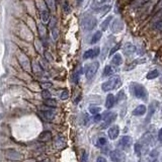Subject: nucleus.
Returning <instances> with one entry per match:
<instances>
[{
  "mask_svg": "<svg viewBox=\"0 0 162 162\" xmlns=\"http://www.w3.org/2000/svg\"><path fill=\"white\" fill-rule=\"evenodd\" d=\"M130 91L132 92V94L134 95L137 99L143 100V101H147L148 100V91L143 85L140 83L133 82L130 85Z\"/></svg>",
  "mask_w": 162,
  "mask_h": 162,
  "instance_id": "nucleus-1",
  "label": "nucleus"
},
{
  "mask_svg": "<svg viewBox=\"0 0 162 162\" xmlns=\"http://www.w3.org/2000/svg\"><path fill=\"white\" fill-rule=\"evenodd\" d=\"M121 84H122L121 78H120L119 76H114V77H112L110 79L102 83L101 89H102V91H104V92L112 91V90H114L119 87Z\"/></svg>",
  "mask_w": 162,
  "mask_h": 162,
  "instance_id": "nucleus-2",
  "label": "nucleus"
},
{
  "mask_svg": "<svg viewBox=\"0 0 162 162\" xmlns=\"http://www.w3.org/2000/svg\"><path fill=\"white\" fill-rule=\"evenodd\" d=\"M97 24V19L92 15H85L84 18L81 19V26L85 31H92L93 28L96 26Z\"/></svg>",
  "mask_w": 162,
  "mask_h": 162,
  "instance_id": "nucleus-3",
  "label": "nucleus"
},
{
  "mask_svg": "<svg viewBox=\"0 0 162 162\" xmlns=\"http://www.w3.org/2000/svg\"><path fill=\"white\" fill-rule=\"evenodd\" d=\"M99 68V63L97 61H94V62H91L89 64H87L85 66V77H86L87 80H91L94 75L96 74L97 70Z\"/></svg>",
  "mask_w": 162,
  "mask_h": 162,
  "instance_id": "nucleus-4",
  "label": "nucleus"
},
{
  "mask_svg": "<svg viewBox=\"0 0 162 162\" xmlns=\"http://www.w3.org/2000/svg\"><path fill=\"white\" fill-rule=\"evenodd\" d=\"M116 117H117V114H115V112H104V116H102V120H104V124L101 125V129H105V128L109 127V125L116 120Z\"/></svg>",
  "mask_w": 162,
  "mask_h": 162,
  "instance_id": "nucleus-5",
  "label": "nucleus"
},
{
  "mask_svg": "<svg viewBox=\"0 0 162 162\" xmlns=\"http://www.w3.org/2000/svg\"><path fill=\"white\" fill-rule=\"evenodd\" d=\"M112 162H126V154L121 150H114L109 154Z\"/></svg>",
  "mask_w": 162,
  "mask_h": 162,
  "instance_id": "nucleus-6",
  "label": "nucleus"
},
{
  "mask_svg": "<svg viewBox=\"0 0 162 162\" xmlns=\"http://www.w3.org/2000/svg\"><path fill=\"white\" fill-rule=\"evenodd\" d=\"M4 155L7 159L9 160H21L23 159V155L20 153H18V151L13 150V149H8V150L5 151Z\"/></svg>",
  "mask_w": 162,
  "mask_h": 162,
  "instance_id": "nucleus-7",
  "label": "nucleus"
},
{
  "mask_svg": "<svg viewBox=\"0 0 162 162\" xmlns=\"http://www.w3.org/2000/svg\"><path fill=\"white\" fill-rule=\"evenodd\" d=\"M100 53V49L99 47H96V48H93V49H89V50H87L86 52L83 54V59L84 60H87V59H93L95 57H97V56L99 55Z\"/></svg>",
  "mask_w": 162,
  "mask_h": 162,
  "instance_id": "nucleus-8",
  "label": "nucleus"
},
{
  "mask_svg": "<svg viewBox=\"0 0 162 162\" xmlns=\"http://www.w3.org/2000/svg\"><path fill=\"white\" fill-rule=\"evenodd\" d=\"M120 134V128L117 125H114L109 129V132H107V135H109V138L110 140H116L117 137H119Z\"/></svg>",
  "mask_w": 162,
  "mask_h": 162,
  "instance_id": "nucleus-9",
  "label": "nucleus"
},
{
  "mask_svg": "<svg viewBox=\"0 0 162 162\" xmlns=\"http://www.w3.org/2000/svg\"><path fill=\"white\" fill-rule=\"evenodd\" d=\"M132 141H133V140H132L131 137L124 136V137H122L121 140H120L119 145H120V147H122L123 149H127L132 145Z\"/></svg>",
  "mask_w": 162,
  "mask_h": 162,
  "instance_id": "nucleus-10",
  "label": "nucleus"
},
{
  "mask_svg": "<svg viewBox=\"0 0 162 162\" xmlns=\"http://www.w3.org/2000/svg\"><path fill=\"white\" fill-rule=\"evenodd\" d=\"M40 15L43 23H48L50 20V12H49L48 8H47V5L45 7H43V8H40Z\"/></svg>",
  "mask_w": 162,
  "mask_h": 162,
  "instance_id": "nucleus-11",
  "label": "nucleus"
},
{
  "mask_svg": "<svg viewBox=\"0 0 162 162\" xmlns=\"http://www.w3.org/2000/svg\"><path fill=\"white\" fill-rule=\"evenodd\" d=\"M124 28V24L121 19H116L112 24V33H119Z\"/></svg>",
  "mask_w": 162,
  "mask_h": 162,
  "instance_id": "nucleus-12",
  "label": "nucleus"
},
{
  "mask_svg": "<svg viewBox=\"0 0 162 162\" xmlns=\"http://www.w3.org/2000/svg\"><path fill=\"white\" fill-rule=\"evenodd\" d=\"M115 104H116V97H115V95L112 94V93L107 94V99H105V107L109 109L114 107Z\"/></svg>",
  "mask_w": 162,
  "mask_h": 162,
  "instance_id": "nucleus-13",
  "label": "nucleus"
},
{
  "mask_svg": "<svg viewBox=\"0 0 162 162\" xmlns=\"http://www.w3.org/2000/svg\"><path fill=\"white\" fill-rule=\"evenodd\" d=\"M52 133L50 131H45V132H42L41 135L39 136V140L41 142H49L51 139H52Z\"/></svg>",
  "mask_w": 162,
  "mask_h": 162,
  "instance_id": "nucleus-14",
  "label": "nucleus"
},
{
  "mask_svg": "<svg viewBox=\"0 0 162 162\" xmlns=\"http://www.w3.org/2000/svg\"><path fill=\"white\" fill-rule=\"evenodd\" d=\"M147 112V109H146V107L143 104H141V105H138V107H136L134 110H133V115L134 116H143V115H145Z\"/></svg>",
  "mask_w": 162,
  "mask_h": 162,
  "instance_id": "nucleus-15",
  "label": "nucleus"
},
{
  "mask_svg": "<svg viewBox=\"0 0 162 162\" xmlns=\"http://www.w3.org/2000/svg\"><path fill=\"white\" fill-rule=\"evenodd\" d=\"M124 52L128 56L133 55V54L136 52V48H135V46L132 45V44H127V45L125 46V48H124Z\"/></svg>",
  "mask_w": 162,
  "mask_h": 162,
  "instance_id": "nucleus-16",
  "label": "nucleus"
},
{
  "mask_svg": "<svg viewBox=\"0 0 162 162\" xmlns=\"http://www.w3.org/2000/svg\"><path fill=\"white\" fill-rule=\"evenodd\" d=\"M156 107H157V102L156 101H155V104H150V107H149V109L147 110V112H148V117H147V123L150 121L152 115L154 114V112H155V109H156Z\"/></svg>",
  "mask_w": 162,
  "mask_h": 162,
  "instance_id": "nucleus-17",
  "label": "nucleus"
},
{
  "mask_svg": "<svg viewBox=\"0 0 162 162\" xmlns=\"http://www.w3.org/2000/svg\"><path fill=\"white\" fill-rule=\"evenodd\" d=\"M122 62H123L122 55H120V54H116L112 59V64H114V65H116V66L121 65Z\"/></svg>",
  "mask_w": 162,
  "mask_h": 162,
  "instance_id": "nucleus-18",
  "label": "nucleus"
},
{
  "mask_svg": "<svg viewBox=\"0 0 162 162\" xmlns=\"http://www.w3.org/2000/svg\"><path fill=\"white\" fill-rule=\"evenodd\" d=\"M101 36H102V34H101V31H96V33L94 34V35L92 36V38H91V40H90V44H95V43H97L100 39H101Z\"/></svg>",
  "mask_w": 162,
  "mask_h": 162,
  "instance_id": "nucleus-19",
  "label": "nucleus"
},
{
  "mask_svg": "<svg viewBox=\"0 0 162 162\" xmlns=\"http://www.w3.org/2000/svg\"><path fill=\"white\" fill-rule=\"evenodd\" d=\"M45 105H47V107H57V100L56 99H45Z\"/></svg>",
  "mask_w": 162,
  "mask_h": 162,
  "instance_id": "nucleus-20",
  "label": "nucleus"
},
{
  "mask_svg": "<svg viewBox=\"0 0 162 162\" xmlns=\"http://www.w3.org/2000/svg\"><path fill=\"white\" fill-rule=\"evenodd\" d=\"M112 74H114V69H112V66H109V65L105 66L104 73H102V76H104V77H107V76H110Z\"/></svg>",
  "mask_w": 162,
  "mask_h": 162,
  "instance_id": "nucleus-21",
  "label": "nucleus"
},
{
  "mask_svg": "<svg viewBox=\"0 0 162 162\" xmlns=\"http://www.w3.org/2000/svg\"><path fill=\"white\" fill-rule=\"evenodd\" d=\"M44 116L48 121H52L54 119V117H55V112H54V110L52 109H47L44 112Z\"/></svg>",
  "mask_w": 162,
  "mask_h": 162,
  "instance_id": "nucleus-22",
  "label": "nucleus"
},
{
  "mask_svg": "<svg viewBox=\"0 0 162 162\" xmlns=\"http://www.w3.org/2000/svg\"><path fill=\"white\" fill-rule=\"evenodd\" d=\"M112 16L110 15V16H109V18H105V20L102 21L101 24H100V28H101L102 31H105V29L109 28V24L110 21H112Z\"/></svg>",
  "mask_w": 162,
  "mask_h": 162,
  "instance_id": "nucleus-23",
  "label": "nucleus"
},
{
  "mask_svg": "<svg viewBox=\"0 0 162 162\" xmlns=\"http://www.w3.org/2000/svg\"><path fill=\"white\" fill-rule=\"evenodd\" d=\"M159 76V72L158 70H152L147 74V79H154V78H157Z\"/></svg>",
  "mask_w": 162,
  "mask_h": 162,
  "instance_id": "nucleus-24",
  "label": "nucleus"
},
{
  "mask_svg": "<svg viewBox=\"0 0 162 162\" xmlns=\"http://www.w3.org/2000/svg\"><path fill=\"white\" fill-rule=\"evenodd\" d=\"M69 97V92H68L67 89H63L62 91L60 92V99L62 100H65Z\"/></svg>",
  "mask_w": 162,
  "mask_h": 162,
  "instance_id": "nucleus-25",
  "label": "nucleus"
},
{
  "mask_svg": "<svg viewBox=\"0 0 162 162\" xmlns=\"http://www.w3.org/2000/svg\"><path fill=\"white\" fill-rule=\"evenodd\" d=\"M96 145L99 147H102V146H105V145H107V139L105 138H99V140H97V142H96Z\"/></svg>",
  "mask_w": 162,
  "mask_h": 162,
  "instance_id": "nucleus-26",
  "label": "nucleus"
},
{
  "mask_svg": "<svg viewBox=\"0 0 162 162\" xmlns=\"http://www.w3.org/2000/svg\"><path fill=\"white\" fill-rule=\"evenodd\" d=\"M89 112H91L92 115H97L100 112V107H89Z\"/></svg>",
  "mask_w": 162,
  "mask_h": 162,
  "instance_id": "nucleus-27",
  "label": "nucleus"
},
{
  "mask_svg": "<svg viewBox=\"0 0 162 162\" xmlns=\"http://www.w3.org/2000/svg\"><path fill=\"white\" fill-rule=\"evenodd\" d=\"M42 96H43L44 99H50V97H51V93H50V91H49L48 89H44L43 91H42Z\"/></svg>",
  "mask_w": 162,
  "mask_h": 162,
  "instance_id": "nucleus-28",
  "label": "nucleus"
},
{
  "mask_svg": "<svg viewBox=\"0 0 162 162\" xmlns=\"http://www.w3.org/2000/svg\"><path fill=\"white\" fill-rule=\"evenodd\" d=\"M135 152H136V154L138 156L141 155V144L139 143L135 144Z\"/></svg>",
  "mask_w": 162,
  "mask_h": 162,
  "instance_id": "nucleus-29",
  "label": "nucleus"
},
{
  "mask_svg": "<svg viewBox=\"0 0 162 162\" xmlns=\"http://www.w3.org/2000/svg\"><path fill=\"white\" fill-rule=\"evenodd\" d=\"M120 47H121V45H120V44H117V46H115L114 48H112V50H110V52H109V56H112V54H114V53H116L117 51V50H119V49H120Z\"/></svg>",
  "mask_w": 162,
  "mask_h": 162,
  "instance_id": "nucleus-30",
  "label": "nucleus"
},
{
  "mask_svg": "<svg viewBox=\"0 0 162 162\" xmlns=\"http://www.w3.org/2000/svg\"><path fill=\"white\" fill-rule=\"evenodd\" d=\"M122 99H125V92L124 90H121V91L119 92V94H117V101H120Z\"/></svg>",
  "mask_w": 162,
  "mask_h": 162,
  "instance_id": "nucleus-31",
  "label": "nucleus"
},
{
  "mask_svg": "<svg viewBox=\"0 0 162 162\" xmlns=\"http://www.w3.org/2000/svg\"><path fill=\"white\" fill-rule=\"evenodd\" d=\"M101 119H102V117L100 116V115H99V114L94 115V117H93V121H94V122H99Z\"/></svg>",
  "mask_w": 162,
  "mask_h": 162,
  "instance_id": "nucleus-32",
  "label": "nucleus"
},
{
  "mask_svg": "<svg viewBox=\"0 0 162 162\" xmlns=\"http://www.w3.org/2000/svg\"><path fill=\"white\" fill-rule=\"evenodd\" d=\"M64 9H65L66 12H69L70 11V8L68 7V3H67V2H64Z\"/></svg>",
  "mask_w": 162,
  "mask_h": 162,
  "instance_id": "nucleus-33",
  "label": "nucleus"
},
{
  "mask_svg": "<svg viewBox=\"0 0 162 162\" xmlns=\"http://www.w3.org/2000/svg\"><path fill=\"white\" fill-rule=\"evenodd\" d=\"M96 162H107V159L104 158V157H99V158H97V160H96Z\"/></svg>",
  "mask_w": 162,
  "mask_h": 162,
  "instance_id": "nucleus-34",
  "label": "nucleus"
},
{
  "mask_svg": "<svg viewBox=\"0 0 162 162\" xmlns=\"http://www.w3.org/2000/svg\"><path fill=\"white\" fill-rule=\"evenodd\" d=\"M158 139H159V141L162 142V128L159 130V132H158Z\"/></svg>",
  "mask_w": 162,
  "mask_h": 162,
  "instance_id": "nucleus-35",
  "label": "nucleus"
},
{
  "mask_svg": "<svg viewBox=\"0 0 162 162\" xmlns=\"http://www.w3.org/2000/svg\"><path fill=\"white\" fill-rule=\"evenodd\" d=\"M155 28L156 29H162V21H159V23L156 24Z\"/></svg>",
  "mask_w": 162,
  "mask_h": 162,
  "instance_id": "nucleus-36",
  "label": "nucleus"
},
{
  "mask_svg": "<svg viewBox=\"0 0 162 162\" xmlns=\"http://www.w3.org/2000/svg\"><path fill=\"white\" fill-rule=\"evenodd\" d=\"M42 85H43V86L45 87L46 89H47V88H49L50 86H52V84H51V83H49V82H47V83H43V84H42Z\"/></svg>",
  "mask_w": 162,
  "mask_h": 162,
  "instance_id": "nucleus-37",
  "label": "nucleus"
},
{
  "mask_svg": "<svg viewBox=\"0 0 162 162\" xmlns=\"http://www.w3.org/2000/svg\"><path fill=\"white\" fill-rule=\"evenodd\" d=\"M94 1H95V3H96V4H104L107 0H94Z\"/></svg>",
  "mask_w": 162,
  "mask_h": 162,
  "instance_id": "nucleus-38",
  "label": "nucleus"
},
{
  "mask_svg": "<svg viewBox=\"0 0 162 162\" xmlns=\"http://www.w3.org/2000/svg\"><path fill=\"white\" fill-rule=\"evenodd\" d=\"M82 1H83V0H77V4H78V5L82 3Z\"/></svg>",
  "mask_w": 162,
  "mask_h": 162,
  "instance_id": "nucleus-39",
  "label": "nucleus"
}]
</instances>
